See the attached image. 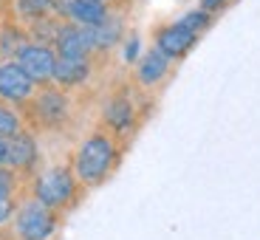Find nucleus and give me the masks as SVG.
Here are the masks:
<instances>
[{"label":"nucleus","instance_id":"nucleus-1","mask_svg":"<svg viewBox=\"0 0 260 240\" xmlns=\"http://www.w3.org/2000/svg\"><path fill=\"white\" fill-rule=\"evenodd\" d=\"M116 161H119L116 139L105 130H96L91 136H85L82 144L77 147L71 169L82 187H96L113 173Z\"/></svg>","mask_w":260,"mask_h":240},{"label":"nucleus","instance_id":"nucleus-2","mask_svg":"<svg viewBox=\"0 0 260 240\" xmlns=\"http://www.w3.org/2000/svg\"><path fill=\"white\" fill-rule=\"evenodd\" d=\"M79 187L82 184L77 181L71 167H48L43 173H37L31 181V198H37L40 203H46L48 209L59 212V209H68L79 195Z\"/></svg>","mask_w":260,"mask_h":240},{"label":"nucleus","instance_id":"nucleus-3","mask_svg":"<svg viewBox=\"0 0 260 240\" xmlns=\"http://www.w3.org/2000/svg\"><path fill=\"white\" fill-rule=\"evenodd\" d=\"M59 226V215L40 203L37 198H26L17 203L12 218V234L14 240H51Z\"/></svg>","mask_w":260,"mask_h":240},{"label":"nucleus","instance_id":"nucleus-4","mask_svg":"<svg viewBox=\"0 0 260 240\" xmlns=\"http://www.w3.org/2000/svg\"><path fill=\"white\" fill-rule=\"evenodd\" d=\"M28 119L37 127H46V130L62 127L71 119V99L65 96V91L57 88V85L51 82L43 85L31 96V102H28Z\"/></svg>","mask_w":260,"mask_h":240},{"label":"nucleus","instance_id":"nucleus-5","mask_svg":"<svg viewBox=\"0 0 260 240\" xmlns=\"http://www.w3.org/2000/svg\"><path fill=\"white\" fill-rule=\"evenodd\" d=\"M37 93V82L20 68L17 59H0V99L9 105H28Z\"/></svg>","mask_w":260,"mask_h":240},{"label":"nucleus","instance_id":"nucleus-6","mask_svg":"<svg viewBox=\"0 0 260 240\" xmlns=\"http://www.w3.org/2000/svg\"><path fill=\"white\" fill-rule=\"evenodd\" d=\"M20 62V68L28 74L37 85H48L54 79V65H57V51L51 46H43V43H34L28 40L26 46L17 51L14 57Z\"/></svg>","mask_w":260,"mask_h":240},{"label":"nucleus","instance_id":"nucleus-7","mask_svg":"<svg viewBox=\"0 0 260 240\" xmlns=\"http://www.w3.org/2000/svg\"><path fill=\"white\" fill-rule=\"evenodd\" d=\"M54 14L65 23L96 26L111 12H108V3H102V0H54Z\"/></svg>","mask_w":260,"mask_h":240},{"label":"nucleus","instance_id":"nucleus-8","mask_svg":"<svg viewBox=\"0 0 260 240\" xmlns=\"http://www.w3.org/2000/svg\"><path fill=\"white\" fill-rule=\"evenodd\" d=\"M40 161V147H37V139H34L31 130H20L14 136H9V167L17 169L20 176H26L37 167Z\"/></svg>","mask_w":260,"mask_h":240},{"label":"nucleus","instance_id":"nucleus-9","mask_svg":"<svg viewBox=\"0 0 260 240\" xmlns=\"http://www.w3.org/2000/svg\"><path fill=\"white\" fill-rule=\"evenodd\" d=\"M54 51L57 57H71V59H91L93 48L88 40V28L77 23H62L57 40H54Z\"/></svg>","mask_w":260,"mask_h":240},{"label":"nucleus","instance_id":"nucleus-10","mask_svg":"<svg viewBox=\"0 0 260 240\" xmlns=\"http://www.w3.org/2000/svg\"><path fill=\"white\" fill-rule=\"evenodd\" d=\"M198 34L192 28H187L184 23H173V26H164L156 31V48L161 54H167L170 59H178L195 46Z\"/></svg>","mask_w":260,"mask_h":240},{"label":"nucleus","instance_id":"nucleus-11","mask_svg":"<svg viewBox=\"0 0 260 240\" xmlns=\"http://www.w3.org/2000/svg\"><path fill=\"white\" fill-rule=\"evenodd\" d=\"M170 62H173V59L153 46L150 51H144L142 57H139V62H136V82L142 85V88H156L158 82L167 79Z\"/></svg>","mask_w":260,"mask_h":240},{"label":"nucleus","instance_id":"nucleus-12","mask_svg":"<svg viewBox=\"0 0 260 240\" xmlns=\"http://www.w3.org/2000/svg\"><path fill=\"white\" fill-rule=\"evenodd\" d=\"M102 122L111 133H127L133 124H136V108L124 93H116L113 99H108L102 111Z\"/></svg>","mask_w":260,"mask_h":240},{"label":"nucleus","instance_id":"nucleus-13","mask_svg":"<svg viewBox=\"0 0 260 240\" xmlns=\"http://www.w3.org/2000/svg\"><path fill=\"white\" fill-rule=\"evenodd\" d=\"M88 77H91V59L57 57L51 82L57 85V88H62V91H68V88H79V85H82Z\"/></svg>","mask_w":260,"mask_h":240},{"label":"nucleus","instance_id":"nucleus-14","mask_svg":"<svg viewBox=\"0 0 260 240\" xmlns=\"http://www.w3.org/2000/svg\"><path fill=\"white\" fill-rule=\"evenodd\" d=\"M88 28V40H91V48L93 54L96 51H111L113 46H119V40H122V31H124V23L119 17H108L96 26H85Z\"/></svg>","mask_w":260,"mask_h":240},{"label":"nucleus","instance_id":"nucleus-15","mask_svg":"<svg viewBox=\"0 0 260 240\" xmlns=\"http://www.w3.org/2000/svg\"><path fill=\"white\" fill-rule=\"evenodd\" d=\"M59 28H62V20L59 17H40L31 23V40L54 48V40H57Z\"/></svg>","mask_w":260,"mask_h":240},{"label":"nucleus","instance_id":"nucleus-16","mask_svg":"<svg viewBox=\"0 0 260 240\" xmlns=\"http://www.w3.org/2000/svg\"><path fill=\"white\" fill-rule=\"evenodd\" d=\"M28 43V37L26 34H23V28H3V31H0V57L3 59H14L17 57V51L23 46H26Z\"/></svg>","mask_w":260,"mask_h":240},{"label":"nucleus","instance_id":"nucleus-17","mask_svg":"<svg viewBox=\"0 0 260 240\" xmlns=\"http://www.w3.org/2000/svg\"><path fill=\"white\" fill-rule=\"evenodd\" d=\"M26 127L23 124V116H20V111L14 108V105L3 102L0 99V136H14V133H20V130Z\"/></svg>","mask_w":260,"mask_h":240},{"label":"nucleus","instance_id":"nucleus-18","mask_svg":"<svg viewBox=\"0 0 260 240\" xmlns=\"http://www.w3.org/2000/svg\"><path fill=\"white\" fill-rule=\"evenodd\" d=\"M17 6V14L23 20H40V17H48L54 12V0H14Z\"/></svg>","mask_w":260,"mask_h":240},{"label":"nucleus","instance_id":"nucleus-19","mask_svg":"<svg viewBox=\"0 0 260 240\" xmlns=\"http://www.w3.org/2000/svg\"><path fill=\"white\" fill-rule=\"evenodd\" d=\"M17 189H20V173L17 169H12L9 164H3L0 167V192L3 195H17Z\"/></svg>","mask_w":260,"mask_h":240},{"label":"nucleus","instance_id":"nucleus-20","mask_svg":"<svg viewBox=\"0 0 260 240\" xmlns=\"http://www.w3.org/2000/svg\"><path fill=\"white\" fill-rule=\"evenodd\" d=\"M209 20H212V17H209V12H204V9H198V12H189V14H184V17L178 20V23H184L187 28H192V31L198 34V31H204V28L209 26Z\"/></svg>","mask_w":260,"mask_h":240},{"label":"nucleus","instance_id":"nucleus-21","mask_svg":"<svg viewBox=\"0 0 260 240\" xmlns=\"http://www.w3.org/2000/svg\"><path fill=\"white\" fill-rule=\"evenodd\" d=\"M14 209H17V201H14L12 195H3V192H0V229L6 226V223H12Z\"/></svg>","mask_w":260,"mask_h":240},{"label":"nucleus","instance_id":"nucleus-22","mask_svg":"<svg viewBox=\"0 0 260 240\" xmlns=\"http://www.w3.org/2000/svg\"><path fill=\"white\" fill-rule=\"evenodd\" d=\"M139 57V37H130L127 46H124V62H136Z\"/></svg>","mask_w":260,"mask_h":240},{"label":"nucleus","instance_id":"nucleus-23","mask_svg":"<svg viewBox=\"0 0 260 240\" xmlns=\"http://www.w3.org/2000/svg\"><path fill=\"white\" fill-rule=\"evenodd\" d=\"M223 6H226V0H201V9L209 12V14L218 12V9H223Z\"/></svg>","mask_w":260,"mask_h":240},{"label":"nucleus","instance_id":"nucleus-24","mask_svg":"<svg viewBox=\"0 0 260 240\" xmlns=\"http://www.w3.org/2000/svg\"><path fill=\"white\" fill-rule=\"evenodd\" d=\"M9 161V139L6 136H0V167Z\"/></svg>","mask_w":260,"mask_h":240},{"label":"nucleus","instance_id":"nucleus-25","mask_svg":"<svg viewBox=\"0 0 260 240\" xmlns=\"http://www.w3.org/2000/svg\"><path fill=\"white\" fill-rule=\"evenodd\" d=\"M102 3H108V0H102Z\"/></svg>","mask_w":260,"mask_h":240}]
</instances>
